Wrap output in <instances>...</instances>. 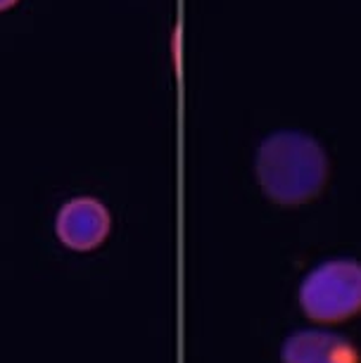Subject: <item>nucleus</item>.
Masks as SVG:
<instances>
[{
    "label": "nucleus",
    "instance_id": "obj_3",
    "mask_svg": "<svg viewBox=\"0 0 361 363\" xmlns=\"http://www.w3.org/2000/svg\"><path fill=\"white\" fill-rule=\"evenodd\" d=\"M110 211L95 197H74L57 211L55 233L60 242L74 252H91L110 235Z\"/></svg>",
    "mask_w": 361,
    "mask_h": 363
},
{
    "label": "nucleus",
    "instance_id": "obj_1",
    "mask_svg": "<svg viewBox=\"0 0 361 363\" xmlns=\"http://www.w3.org/2000/svg\"><path fill=\"white\" fill-rule=\"evenodd\" d=\"M257 178L278 204H304L321 193L328 178V157L321 143L299 131L271 133L257 152Z\"/></svg>",
    "mask_w": 361,
    "mask_h": 363
},
{
    "label": "nucleus",
    "instance_id": "obj_5",
    "mask_svg": "<svg viewBox=\"0 0 361 363\" xmlns=\"http://www.w3.org/2000/svg\"><path fill=\"white\" fill-rule=\"evenodd\" d=\"M17 3H19V0H0V12H5V10L15 8Z\"/></svg>",
    "mask_w": 361,
    "mask_h": 363
},
{
    "label": "nucleus",
    "instance_id": "obj_2",
    "mask_svg": "<svg viewBox=\"0 0 361 363\" xmlns=\"http://www.w3.org/2000/svg\"><path fill=\"white\" fill-rule=\"evenodd\" d=\"M304 313L321 323H340L361 311V264L335 259L316 266L299 285Z\"/></svg>",
    "mask_w": 361,
    "mask_h": 363
},
{
    "label": "nucleus",
    "instance_id": "obj_4",
    "mask_svg": "<svg viewBox=\"0 0 361 363\" xmlns=\"http://www.w3.org/2000/svg\"><path fill=\"white\" fill-rule=\"evenodd\" d=\"M283 363H359V352L343 335L326 330H302L285 340Z\"/></svg>",
    "mask_w": 361,
    "mask_h": 363
}]
</instances>
